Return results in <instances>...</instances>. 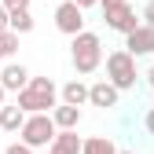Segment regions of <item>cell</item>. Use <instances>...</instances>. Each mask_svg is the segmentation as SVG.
I'll return each mask as SVG.
<instances>
[{
    "label": "cell",
    "instance_id": "obj_1",
    "mask_svg": "<svg viewBox=\"0 0 154 154\" xmlns=\"http://www.w3.org/2000/svg\"><path fill=\"white\" fill-rule=\"evenodd\" d=\"M18 106L26 114H48L55 103H59V88H55L51 77H29L26 88H18Z\"/></svg>",
    "mask_w": 154,
    "mask_h": 154
},
{
    "label": "cell",
    "instance_id": "obj_2",
    "mask_svg": "<svg viewBox=\"0 0 154 154\" xmlns=\"http://www.w3.org/2000/svg\"><path fill=\"white\" fill-rule=\"evenodd\" d=\"M70 59H73V70L81 73V77L95 73V70H99V63H103V41H99L95 33H88V29L73 33V44H70Z\"/></svg>",
    "mask_w": 154,
    "mask_h": 154
},
{
    "label": "cell",
    "instance_id": "obj_3",
    "mask_svg": "<svg viewBox=\"0 0 154 154\" xmlns=\"http://www.w3.org/2000/svg\"><path fill=\"white\" fill-rule=\"evenodd\" d=\"M106 81L118 88V92L136 88V55H128L125 48L121 51H110L106 55Z\"/></svg>",
    "mask_w": 154,
    "mask_h": 154
},
{
    "label": "cell",
    "instance_id": "obj_4",
    "mask_svg": "<svg viewBox=\"0 0 154 154\" xmlns=\"http://www.w3.org/2000/svg\"><path fill=\"white\" fill-rule=\"evenodd\" d=\"M55 121H51V110L48 114H26V121H22V128H18V136H22V143L26 147H48L51 140H55Z\"/></svg>",
    "mask_w": 154,
    "mask_h": 154
},
{
    "label": "cell",
    "instance_id": "obj_5",
    "mask_svg": "<svg viewBox=\"0 0 154 154\" xmlns=\"http://www.w3.org/2000/svg\"><path fill=\"white\" fill-rule=\"evenodd\" d=\"M103 22L114 29V33H128V29H136L140 26V18H136V11H132L128 4H125V0H121V4H103Z\"/></svg>",
    "mask_w": 154,
    "mask_h": 154
},
{
    "label": "cell",
    "instance_id": "obj_6",
    "mask_svg": "<svg viewBox=\"0 0 154 154\" xmlns=\"http://www.w3.org/2000/svg\"><path fill=\"white\" fill-rule=\"evenodd\" d=\"M55 29L73 37V33H81L85 29V8H77L73 0H63L59 8H55Z\"/></svg>",
    "mask_w": 154,
    "mask_h": 154
},
{
    "label": "cell",
    "instance_id": "obj_7",
    "mask_svg": "<svg viewBox=\"0 0 154 154\" xmlns=\"http://www.w3.org/2000/svg\"><path fill=\"white\" fill-rule=\"evenodd\" d=\"M125 51L128 55H154V26H147V22H140L136 29H128L125 33Z\"/></svg>",
    "mask_w": 154,
    "mask_h": 154
},
{
    "label": "cell",
    "instance_id": "obj_8",
    "mask_svg": "<svg viewBox=\"0 0 154 154\" xmlns=\"http://www.w3.org/2000/svg\"><path fill=\"white\" fill-rule=\"evenodd\" d=\"M118 95H121V92L114 88L106 77H103V81H95V85H88V103H92V106L110 110V106H118Z\"/></svg>",
    "mask_w": 154,
    "mask_h": 154
},
{
    "label": "cell",
    "instance_id": "obj_9",
    "mask_svg": "<svg viewBox=\"0 0 154 154\" xmlns=\"http://www.w3.org/2000/svg\"><path fill=\"white\" fill-rule=\"evenodd\" d=\"M26 81H29V70L22 66V63H4V70H0V85H4L8 92H18V88H26Z\"/></svg>",
    "mask_w": 154,
    "mask_h": 154
},
{
    "label": "cell",
    "instance_id": "obj_10",
    "mask_svg": "<svg viewBox=\"0 0 154 154\" xmlns=\"http://www.w3.org/2000/svg\"><path fill=\"white\" fill-rule=\"evenodd\" d=\"M51 121H55V128H77V125H81V106L55 103L51 106Z\"/></svg>",
    "mask_w": 154,
    "mask_h": 154
},
{
    "label": "cell",
    "instance_id": "obj_11",
    "mask_svg": "<svg viewBox=\"0 0 154 154\" xmlns=\"http://www.w3.org/2000/svg\"><path fill=\"white\" fill-rule=\"evenodd\" d=\"M48 147L59 150V154H81V136H77V128H59Z\"/></svg>",
    "mask_w": 154,
    "mask_h": 154
},
{
    "label": "cell",
    "instance_id": "obj_12",
    "mask_svg": "<svg viewBox=\"0 0 154 154\" xmlns=\"http://www.w3.org/2000/svg\"><path fill=\"white\" fill-rule=\"evenodd\" d=\"M59 99H63V103H70V106H85V103H88V85L81 81V77H73V81H66V85H63Z\"/></svg>",
    "mask_w": 154,
    "mask_h": 154
},
{
    "label": "cell",
    "instance_id": "obj_13",
    "mask_svg": "<svg viewBox=\"0 0 154 154\" xmlns=\"http://www.w3.org/2000/svg\"><path fill=\"white\" fill-rule=\"evenodd\" d=\"M22 121H26V110L18 103H11V106L4 103V106H0V128H4V132H18Z\"/></svg>",
    "mask_w": 154,
    "mask_h": 154
},
{
    "label": "cell",
    "instance_id": "obj_14",
    "mask_svg": "<svg viewBox=\"0 0 154 154\" xmlns=\"http://www.w3.org/2000/svg\"><path fill=\"white\" fill-rule=\"evenodd\" d=\"M8 29L18 33V37L29 33V29H33V15H29V8H11V11H8Z\"/></svg>",
    "mask_w": 154,
    "mask_h": 154
},
{
    "label": "cell",
    "instance_id": "obj_15",
    "mask_svg": "<svg viewBox=\"0 0 154 154\" xmlns=\"http://www.w3.org/2000/svg\"><path fill=\"white\" fill-rule=\"evenodd\" d=\"M81 154H118L110 136H92V140H81Z\"/></svg>",
    "mask_w": 154,
    "mask_h": 154
},
{
    "label": "cell",
    "instance_id": "obj_16",
    "mask_svg": "<svg viewBox=\"0 0 154 154\" xmlns=\"http://www.w3.org/2000/svg\"><path fill=\"white\" fill-rule=\"evenodd\" d=\"M15 51H18V33L4 29V33H0V63H8Z\"/></svg>",
    "mask_w": 154,
    "mask_h": 154
},
{
    "label": "cell",
    "instance_id": "obj_17",
    "mask_svg": "<svg viewBox=\"0 0 154 154\" xmlns=\"http://www.w3.org/2000/svg\"><path fill=\"white\" fill-rule=\"evenodd\" d=\"M4 154H33V147H26L22 140H18V143H11V147H8Z\"/></svg>",
    "mask_w": 154,
    "mask_h": 154
},
{
    "label": "cell",
    "instance_id": "obj_18",
    "mask_svg": "<svg viewBox=\"0 0 154 154\" xmlns=\"http://www.w3.org/2000/svg\"><path fill=\"white\" fill-rule=\"evenodd\" d=\"M143 22H147V26H154V0L143 8Z\"/></svg>",
    "mask_w": 154,
    "mask_h": 154
},
{
    "label": "cell",
    "instance_id": "obj_19",
    "mask_svg": "<svg viewBox=\"0 0 154 154\" xmlns=\"http://www.w3.org/2000/svg\"><path fill=\"white\" fill-rule=\"evenodd\" d=\"M0 4H4V8L11 11V8H29V0H0Z\"/></svg>",
    "mask_w": 154,
    "mask_h": 154
},
{
    "label": "cell",
    "instance_id": "obj_20",
    "mask_svg": "<svg viewBox=\"0 0 154 154\" xmlns=\"http://www.w3.org/2000/svg\"><path fill=\"white\" fill-rule=\"evenodd\" d=\"M143 125H147V132H150V136H154V106L147 110V118H143Z\"/></svg>",
    "mask_w": 154,
    "mask_h": 154
},
{
    "label": "cell",
    "instance_id": "obj_21",
    "mask_svg": "<svg viewBox=\"0 0 154 154\" xmlns=\"http://www.w3.org/2000/svg\"><path fill=\"white\" fill-rule=\"evenodd\" d=\"M4 29H8V8L0 4V33H4Z\"/></svg>",
    "mask_w": 154,
    "mask_h": 154
},
{
    "label": "cell",
    "instance_id": "obj_22",
    "mask_svg": "<svg viewBox=\"0 0 154 154\" xmlns=\"http://www.w3.org/2000/svg\"><path fill=\"white\" fill-rule=\"evenodd\" d=\"M73 4H77V8H95L99 0H73Z\"/></svg>",
    "mask_w": 154,
    "mask_h": 154
},
{
    "label": "cell",
    "instance_id": "obj_23",
    "mask_svg": "<svg viewBox=\"0 0 154 154\" xmlns=\"http://www.w3.org/2000/svg\"><path fill=\"white\" fill-rule=\"evenodd\" d=\"M147 85H150V88H154V66H150V70H147Z\"/></svg>",
    "mask_w": 154,
    "mask_h": 154
},
{
    "label": "cell",
    "instance_id": "obj_24",
    "mask_svg": "<svg viewBox=\"0 0 154 154\" xmlns=\"http://www.w3.org/2000/svg\"><path fill=\"white\" fill-rule=\"evenodd\" d=\"M4 99H8V88H4V85H0V106H4Z\"/></svg>",
    "mask_w": 154,
    "mask_h": 154
},
{
    "label": "cell",
    "instance_id": "obj_25",
    "mask_svg": "<svg viewBox=\"0 0 154 154\" xmlns=\"http://www.w3.org/2000/svg\"><path fill=\"white\" fill-rule=\"evenodd\" d=\"M103 4H121V0H99V8H103ZM125 4H128V0H125Z\"/></svg>",
    "mask_w": 154,
    "mask_h": 154
},
{
    "label": "cell",
    "instance_id": "obj_26",
    "mask_svg": "<svg viewBox=\"0 0 154 154\" xmlns=\"http://www.w3.org/2000/svg\"><path fill=\"white\" fill-rule=\"evenodd\" d=\"M118 154H136V150H118Z\"/></svg>",
    "mask_w": 154,
    "mask_h": 154
},
{
    "label": "cell",
    "instance_id": "obj_27",
    "mask_svg": "<svg viewBox=\"0 0 154 154\" xmlns=\"http://www.w3.org/2000/svg\"><path fill=\"white\" fill-rule=\"evenodd\" d=\"M48 154H59V150H51V147H48Z\"/></svg>",
    "mask_w": 154,
    "mask_h": 154
}]
</instances>
